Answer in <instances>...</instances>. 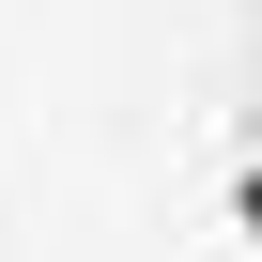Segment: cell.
Here are the masks:
<instances>
[{"label":"cell","mask_w":262,"mask_h":262,"mask_svg":"<svg viewBox=\"0 0 262 262\" xmlns=\"http://www.w3.org/2000/svg\"><path fill=\"white\" fill-rule=\"evenodd\" d=\"M231 216H247V247H262V155H247V185H231Z\"/></svg>","instance_id":"cell-1"}]
</instances>
